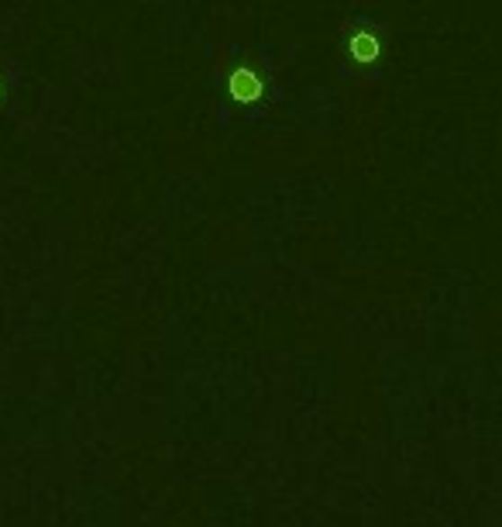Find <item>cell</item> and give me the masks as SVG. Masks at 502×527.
<instances>
[{
  "mask_svg": "<svg viewBox=\"0 0 502 527\" xmlns=\"http://www.w3.org/2000/svg\"><path fill=\"white\" fill-rule=\"evenodd\" d=\"M231 90L238 100H255L258 97V79L251 77V69H238L231 77Z\"/></svg>",
  "mask_w": 502,
  "mask_h": 527,
  "instance_id": "obj_1",
  "label": "cell"
},
{
  "mask_svg": "<svg viewBox=\"0 0 502 527\" xmlns=\"http://www.w3.org/2000/svg\"><path fill=\"white\" fill-rule=\"evenodd\" d=\"M354 56L362 59V62L375 59L379 56V41L372 39V35H358V39H354Z\"/></svg>",
  "mask_w": 502,
  "mask_h": 527,
  "instance_id": "obj_2",
  "label": "cell"
}]
</instances>
